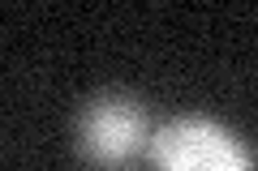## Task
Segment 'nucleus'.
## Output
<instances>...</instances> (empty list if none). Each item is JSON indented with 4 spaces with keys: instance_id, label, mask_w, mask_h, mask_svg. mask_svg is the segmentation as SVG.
I'll return each instance as SVG.
<instances>
[{
    "instance_id": "f257e3e1",
    "label": "nucleus",
    "mask_w": 258,
    "mask_h": 171,
    "mask_svg": "<svg viewBox=\"0 0 258 171\" xmlns=\"http://www.w3.org/2000/svg\"><path fill=\"white\" fill-rule=\"evenodd\" d=\"M151 116L129 94H99L78 116V154L95 171H134V162L151 154Z\"/></svg>"
},
{
    "instance_id": "f03ea898",
    "label": "nucleus",
    "mask_w": 258,
    "mask_h": 171,
    "mask_svg": "<svg viewBox=\"0 0 258 171\" xmlns=\"http://www.w3.org/2000/svg\"><path fill=\"white\" fill-rule=\"evenodd\" d=\"M147 158L155 171H254L245 141L207 116H176L155 128Z\"/></svg>"
}]
</instances>
